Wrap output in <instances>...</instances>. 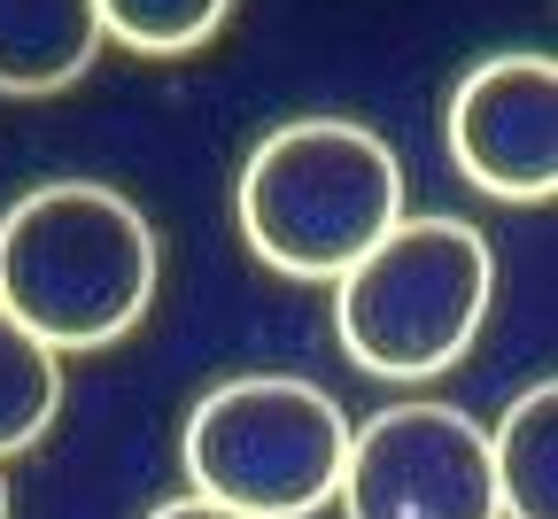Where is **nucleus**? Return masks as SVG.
<instances>
[{
  "instance_id": "obj_1",
  "label": "nucleus",
  "mask_w": 558,
  "mask_h": 519,
  "mask_svg": "<svg viewBox=\"0 0 558 519\" xmlns=\"http://www.w3.org/2000/svg\"><path fill=\"white\" fill-rule=\"evenodd\" d=\"M163 249L132 194L101 179L32 186L0 217V311L62 349H109L156 311Z\"/></svg>"
},
{
  "instance_id": "obj_2",
  "label": "nucleus",
  "mask_w": 558,
  "mask_h": 519,
  "mask_svg": "<svg viewBox=\"0 0 558 519\" xmlns=\"http://www.w3.org/2000/svg\"><path fill=\"white\" fill-rule=\"evenodd\" d=\"M497 303V249L465 217H396V226L333 279L341 357L373 381L418 388L442 381L488 326Z\"/></svg>"
},
{
  "instance_id": "obj_3",
  "label": "nucleus",
  "mask_w": 558,
  "mask_h": 519,
  "mask_svg": "<svg viewBox=\"0 0 558 519\" xmlns=\"http://www.w3.org/2000/svg\"><path fill=\"white\" fill-rule=\"evenodd\" d=\"M233 209L256 264L288 279H341L403 217V164L373 124L295 117L256 140Z\"/></svg>"
},
{
  "instance_id": "obj_4",
  "label": "nucleus",
  "mask_w": 558,
  "mask_h": 519,
  "mask_svg": "<svg viewBox=\"0 0 558 519\" xmlns=\"http://www.w3.org/2000/svg\"><path fill=\"white\" fill-rule=\"evenodd\" d=\"M179 458H186L194 496L226 504L241 519H311L341 488L349 419L318 381L241 373L194 403Z\"/></svg>"
},
{
  "instance_id": "obj_5",
  "label": "nucleus",
  "mask_w": 558,
  "mask_h": 519,
  "mask_svg": "<svg viewBox=\"0 0 558 519\" xmlns=\"http://www.w3.org/2000/svg\"><path fill=\"white\" fill-rule=\"evenodd\" d=\"M333 504L341 519H497L488 426L435 396L388 403L365 426H349Z\"/></svg>"
},
{
  "instance_id": "obj_6",
  "label": "nucleus",
  "mask_w": 558,
  "mask_h": 519,
  "mask_svg": "<svg viewBox=\"0 0 558 519\" xmlns=\"http://www.w3.org/2000/svg\"><path fill=\"white\" fill-rule=\"evenodd\" d=\"M450 164L488 202H550L558 194V62L520 47L465 70L450 94Z\"/></svg>"
},
{
  "instance_id": "obj_7",
  "label": "nucleus",
  "mask_w": 558,
  "mask_h": 519,
  "mask_svg": "<svg viewBox=\"0 0 558 519\" xmlns=\"http://www.w3.org/2000/svg\"><path fill=\"white\" fill-rule=\"evenodd\" d=\"M101 62L94 0H0V94H70Z\"/></svg>"
},
{
  "instance_id": "obj_8",
  "label": "nucleus",
  "mask_w": 558,
  "mask_h": 519,
  "mask_svg": "<svg viewBox=\"0 0 558 519\" xmlns=\"http://www.w3.org/2000/svg\"><path fill=\"white\" fill-rule=\"evenodd\" d=\"M488 488L497 519H558V388L535 381L488 426Z\"/></svg>"
},
{
  "instance_id": "obj_9",
  "label": "nucleus",
  "mask_w": 558,
  "mask_h": 519,
  "mask_svg": "<svg viewBox=\"0 0 558 519\" xmlns=\"http://www.w3.org/2000/svg\"><path fill=\"white\" fill-rule=\"evenodd\" d=\"M62 411V357L0 311V458L32 450Z\"/></svg>"
},
{
  "instance_id": "obj_10",
  "label": "nucleus",
  "mask_w": 558,
  "mask_h": 519,
  "mask_svg": "<svg viewBox=\"0 0 558 519\" xmlns=\"http://www.w3.org/2000/svg\"><path fill=\"white\" fill-rule=\"evenodd\" d=\"M94 9H101V39L132 55H194L226 32L233 0H94Z\"/></svg>"
},
{
  "instance_id": "obj_11",
  "label": "nucleus",
  "mask_w": 558,
  "mask_h": 519,
  "mask_svg": "<svg viewBox=\"0 0 558 519\" xmlns=\"http://www.w3.org/2000/svg\"><path fill=\"white\" fill-rule=\"evenodd\" d=\"M148 519H241V511H226V504H209V496H171V504H156Z\"/></svg>"
},
{
  "instance_id": "obj_12",
  "label": "nucleus",
  "mask_w": 558,
  "mask_h": 519,
  "mask_svg": "<svg viewBox=\"0 0 558 519\" xmlns=\"http://www.w3.org/2000/svg\"><path fill=\"white\" fill-rule=\"evenodd\" d=\"M0 519H9V473H0Z\"/></svg>"
}]
</instances>
